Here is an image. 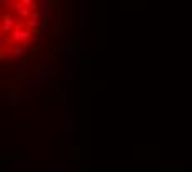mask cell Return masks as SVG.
<instances>
[{"label": "cell", "instance_id": "1", "mask_svg": "<svg viewBox=\"0 0 192 172\" xmlns=\"http://www.w3.org/2000/svg\"><path fill=\"white\" fill-rule=\"evenodd\" d=\"M17 23H15V20H13V18L8 15H5V13H3V17H2V35H5V33H8L10 32V28L12 27H15Z\"/></svg>", "mask_w": 192, "mask_h": 172}, {"label": "cell", "instance_id": "2", "mask_svg": "<svg viewBox=\"0 0 192 172\" xmlns=\"http://www.w3.org/2000/svg\"><path fill=\"white\" fill-rule=\"evenodd\" d=\"M40 18H41V13L37 10V12H35V13H33V15H32L30 22H28V25H30L32 28H40V27L43 25V22L40 20Z\"/></svg>", "mask_w": 192, "mask_h": 172}, {"label": "cell", "instance_id": "3", "mask_svg": "<svg viewBox=\"0 0 192 172\" xmlns=\"http://www.w3.org/2000/svg\"><path fill=\"white\" fill-rule=\"evenodd\" d=\"M86 2L85 0H80V25L81 27H85V23H86Z\"/></svg>", "mask_w": 192, "mask_h": 172}, {"label": "cell", "instance_id": "4", "mask_svg": "<svg viewBox=\"0 0 192 172\" xmlns=\"http://www.w3.org/2000/svg\"><path fill=\"white\" fill-rule=\"evenodd\" d=\"M23 51H25V46H22V48H20V45H18V46H15V48L10 51V55L12 56H18V55H22Z\"/></svg>", "mask_w": 192, "mask_h": 172}, {"label": "cell", "instance_id": "5", "mask_svg": "<svg viewBox=\"0 0 192 172\" xmlns=\"http://www.w3.org/2000/svg\"><path fill=\"white\" fill-rule=\"evenodd\" d=\"M20 3H23V5L28 7V8H37L35 7V0H20Z\"/></svg>", "mask_w": 192, "mask_h": 172}, {"label": "cell", "instance_id": "6", "mask_svg": "<svg viewBox=\"0 0 192 172\" xmlns=\"http://www.w3.org/2000/svg\"><path fill=\"white\" fill-rule=\"evenodd\" d=\"M40 32H41V33H40L41 37H48V35H50V27L41 25V27H40Z\"/></svg>", "mask_w": 192, "mask_h": 172}]
</instances>
